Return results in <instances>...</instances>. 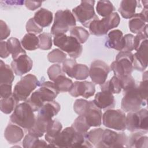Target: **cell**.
<instances>
[{
	"label": "cell",
	"mask_w": 148,
	"mask_h": 148,
	"mask_svg": "<svg viewBox=\"0 0 148 148\" xmlns=\"http://www.w3.org/2000/svg\"><path fill=\"white\" fill-rule=\"evenodd\" d=\"M39 88L32 92L31 97L25 102H27L34 112L38 111L46 102L54 101L59 92L53 82L50 81L39 82Z\"/></svg>",
	"instance_id": "cell-1"
},
{
	"label": "cell",
	"mask_w": 148,
	"mask_h": 148,
	"mask_svg": "<svg viewBox=\"0 0 148 148\" xmlns=\"http://www.w3.org/2000/svg\"><path fill=\"white\" fill-rule=\"evenodd\" d=\"M84 135L77 132L72 126L65 128L56 137L52 145L49 146L58 147H82Z\"/></svg>",
	"instance_id": "cell-2"
},
{
	"label": "cell",
	"mask_w": 148,
	"mask_h": 148,
	"mask_svg": "<svg viewBox=\"0 0 148 148\" xmlns=\"http://www.w3.org/2000/svg\"><path fill=\"white\" fill-rule=\"evenodd\" d=\"M34 112L30 105L25 101L19 103L10 117V122L28 130L35 121L36 117Z\"/></svg>",
	"instance_id": "cell-3"
},
{
	"label": "cell",
	"mask_w": 148,
	"mask_h": 148,
	"mask_svg": "<svg viewBox=\"0 0 148 148\" xmlns=\"http://www.w3.org/2000/svg\"><path fill=\"white\" fill-rule=\"evenodd\" d=\"M76 21L72 12L68 9L60 10L55 13L54 23L50 32L54 36L65 34L76 27Z\"/></svg>",
	"instance_id": "cell-4"
},
{
	"label": "cell",
	"mask_w": 148,
	"mask_h": 148,
	"mask_svg": "<svg viewBox=\"0 0 148 148\" xmlns=\"http://www.w3.org/2000/svg\"><path fill=\"white\" fill-rule=\"evenodd\" d=\"M39 84V82L35 75H26L14 86L12 95L18 102L25 101Z\"/></svg>",
	"instance_id": "cell-5"
},
{
	"label": "cell",
	"mask_w": 148,
	"mask_h": 148,
	"mask_svg": "<svg viewBox=\"0 0 148 148\" xmlns=\"http://www.w3.org/2000/svg\"><path fill=\"white\" fill-rule=\"evenodd\" d=\"M53 43L73 59L79 57L82 54V46L77 39L71 36H67L65 34H58L54 36Z\"/></svg>",
	"instance_id": "cell-6"
},
{
	"label": "cell",
	"mask_w": 148,
	"mask_h": 148,
	"mask_svg": "<svg viewBox=\"0 0 148 148\" xmlns=\"http://www.w3.org/2000/svg\"><path fill=\"white\" fill-rule=\"evenodd\" d=\"M120 22L119 14L117 12H113L102 20L97 19L91 21L88 27L89 32L90 34L95 36L104 35L110 29L118 27Z\"/></svg>",
	"instance_id": "cell-7"
},
{
	"label": "cell",
	"mask_w": 148,
	"mask_h": 148,
	"mask_svg": "<svg viewBox=\"0 0 148 148\" xmlns=\"http://www.w3.org/2000/svg\"><path fill=\"white\" fill-rule=\"evenodd\" d=\"M148 112L146 109H140L136 112H128L126 116V129L131 132L148 131Z\"/></svg>",
	"instance_id": "cell-8"
},
{
	"label": "cell",
	"mask_w": 148,
	"mask_h": 148,
	"mask_svg": "<svg viewBox=\"0 0 148 148\" xmlns=\"http://www.w3.org/2000/svg\"><path fill=\"white\" fill-rule=\"evenodd\" d=\"M95 2V1H82L79 5L72 9L76 21L85 27L88 28L91 21L99 19L94 10Z\"/></svg>",
	"instance_id": "cell-9"
},
{
	"label": "cell",
	"mask_w": 148,
	"mask_h": 148,
	"mask_svg": "<svg viewBox=\"0 0 148 148\" xmlns=\"http://www.w3.org/2000/svg\"><path fill=\"white\" fill-rule=\"evenodd\" d=\"M133 54L130 51H120L113 61L110 69L118 77L131 75L133 71Z\"/></svg>",
	"instance_id": "cell-10"
},
{
	"label": "cell",
	"mask_w": 148,
	"mask_h": 148,
	"mask_svg": "<svg viewBox=\"0 0 148 148\" xmlns=\"http://www.w3.org/2000/svg\"><path fill=\"white\" fill-rule=\"evenodd\" d=\"M123 95L124 97L121 102V108L125 113L136 112L147 103V102L144 101L139 94L137 86L123 92Z\"/></svg>",
	"instance_id": "cell-11"
},
{
	"label": "cell",
	"mask_w": 148,
	"mask_h": 148,
	"mask_svg": "<svg viewBox=\"0 0 148 148\" xmlns=\"http://www.w3.org/2000/svg\"><path fill=\"white\" fill-rule=\"evenodd\" d=\"M103 125L109 128L123 131L126 129V116L120 109H108L102 115Z\"/></svg>",
	"instance_id": "cell-12"
},
{
	"label": "cell",
	"mask_w": 148,
	"mask_h": 148,
	"mask_svg": "<svg viewBox=\"0 0 148 148\" xmlns=\"http://www.w3.org/2000/svg\"><path fill=\"white\" fill-rule=\"evenodd\" d=\"M128 136L124 132H116L106 129L103 130L100 148L101 147H122L126 146Z\"/></svg>",
	"instance_id": "cell-13"
},
{
	"label": "cell",
	"mask_w": 148,
	"mask_h": 148,
	"mask_svg": "<svg viewBox=\"0 0 148 148\" xmlns=\"http://www.w3.org/2000/svg\"><path fill=\"white\" fill-rule=\"evenodd\" d=\"M110 71V67L101 60L93 61L89 69V76L94 84L101 85L106 82Z\"/></svg>",
	"instance_id": "cell-14"
},
{
	"label": "cell",
	"mask_w": 148,
	"mask_h": 148,
	"mask_svg": "<svg viewBox=\"0 0 148 148\" xmlns=\"http://www.w3.org/2000/svg\"><path fill=\"white\" fill-rule=\"evenodd\" d=\"M95 92V87L94 83L88 81H76L69 91V94L73 97L82 96L86 99H88L93 96Z\"/></svg>",
	"instance_id": "cell-15"
},
{
	"label": "cell",
	"mask_w": 148,
	"mask_h": 148,
	"mask_svg": "<svg viewBox=\"0 0 148 148\" xmlns=\"http://www.w3.org/2000/svg\"><path fill=\"white\" fill-rule=\"evenodd\" d=\"M148 40L143 41L136 52L133 54V69L144 71L147 66Z\"/></svg>",
	"instance_id": "cell-16"
},
{
	"label": "cell",
	"mask_w": 148,
	"mask_h": 148,
	"mask_svg": "<svg viewBox=\"0 0 148 148\" xmlns=\"http://www.w3.org/2000/svg\"><path fill=\"white\" fill-rule=\"evenodd\" d=\"M81 116L85 117L86 122L90 127H99L102 124L101 109L95 106L93 101H88L86 108Z\"/></svg>",
	"instance_id": "cell-17"
},
{
	"label": "cell",
	"mask_w": 148,
	"mask_h": 148,
	"mask_svg": "<svg viewBox=\"0 0 148 148\" xmlns=\"http://www.w3.org/2000/svg\"><path fill=\"white\" fill-rule=\"evenodd\" d=\"M11 68L17 76H22L29 72L32 66L33 62L27 54H23L11 62Z\"/></svg>",
	"instance_id": "cell-18"
},
{
	"label": "cell",
	"mask_w": 148,
	"mask_h": 148,
	"mask_svg": "<svg viewBox=\"0 0 148 148\" xmlns=\"http://www.w3.org/2000/svg\"><path fill=\"white\" fill-rule=\"evenodd\" d=\"M147 23V8H144L139 13H135L129 20L130 30L134 34H139L144 30Z\"/></svg>",
	"instance_id": "cell-19"
},
{
	"label": "cell",
	"mask_w": 148,
	"mask_h": 148,
	"mask_svg": "<svg viewBox=\"0 0 148 148\" xmlns=\"http://www.w3.org/2000/svg\"><path fill=\"white\" fill-rule=\"evenodd\" d=\"M60 105L55 101L46 102L38 110L36 117L47 121L52 120V118L60 110Z\"/></svg>",
	"instance_id": "cell-20"
},
{
	"label": "cell",
	"mask_w": 148,
	"mask_h": 148,
	"mask_svg": "<svg viewBox=\"0 0 148 148\" xmlns=\"http://www.w3.org/2000/svg\"><path fill=\"white\" fill-rule=\"evenodd\" d=\"M93 102L100 109H112L116 105V101L113 95L110 92H98L94 97Z\"/></svg>",
	"instance_id": "cell-21"
},
{
	"label": "cell",
	"mask_w": 148,
	"mask_h": 148,
	"mask_svg": "<svg viewBox=\"0 0 148 148\" xmlns=\"http://www.w3.org/2000/svg\"><path fill=\"white\" fill-rule=\"evenodd\" d=\"M124 46L123 34L119 29L111 31L108 35V39L105 42V46L109 49H113L118 51H122Z\"/></svg>",
	"instance_id": "cell-22"
},
{
	"label": "cell",
	"mask_w": 148,
	"mask_h": 148,
	"mask_svg": "<svg viewBox=\"0 0 148 148\" xmlns=\"http://www.w3.org/2000/svg\"><path fill=\"white\" fill-rule=\"evenodd\" d=\"M24 135V132L21 127L14 124H9L4 132V136L10 144H16L20 142Z\"/></svg>",
	"instance_id": "cell-23"
},
{
	"label": "cell",
	"mask_w": 148,
	"mask_h": 148,
	"mask_svg": "<svg viewBox=\"0 0 148 148\" xmlns=\"http://www.w3.org/2000/svg\"><path fill=\"white\" fill-rule=\"evenodd\" d=\"M141 132H135L128 137L126 147L136 148H147L148 137Z\"/></svg>",
	"instance_id": "cell-24"
},
{
	"label": "cell",
	"mask_w": 148,
	"mask_h": 148,
	"mask_svg": "<svg viewBox=\"0 0 148 148\" xmlns=\"http://www.w3.org/2000/svg\"><path fill=\"white\" fill-rule=\"evenodd\" d=\"M36 23L40 27H46L49 26L53 21V16L51 12L45 9L41 8L35 13L33 17Z\"/></svg>",
	"instance_id": "cell-25"
},
{
	"label": "cell",
	"mask_w": 148,
	"mask_h": 148,
	"mask_svg": "<svg viewBox=\"0 0 148 148\" xmlns=\"http://www.w3.org/2000/svg\"><path fill=\"white\" fill-rule=\"evenodd\" d=\"M52 121L53 120L50 121H47L36 117L34 125L28 130V134L36 138L42 137L43 136L44 134L46 132Z\"/></svg>",
	"instance_id": "cell-26"
},
{
	"label": "cell",
	"mask_w": 148,
	"mask_h": 148,
	"mask_svg": "<svg viewBox=\"0 0 148 148\" xmlns=\"http://www.w3.org/2000/svg\"><path fill=\"white\" fill-rule=\"evenodd\" d=\"M138 1L135 0H123L120 2L119 12L121 16L125 18H131L135 14Z\"/></svg>",
	"instance_id": "cell-27"
},
{
	"label": "cell",
	"mask_w": 148,
	"mask_h": 148,
	"mask_svg": "<svg viewBox=\"0 0 148 148\" xmlns=\"http://www.w3.org/2000/svg\"><path fill=\"white\" fill-rule=\"evenodd\" d=\"M7 46L9 51L12 54L13 60H16L23 54H26V51L21 46L18 39L12 37L8 39Z\"/></svg>",
	"instance_id": "cell-28"
},
{
	"label": "cell",
	"mask_w": 148,
	"mask_h": 148,
	"mask_svg": "<svg viewBox=\"0 0 148 148\" xmlns=\"http://www.w3.org/2000/svg\"><path fill=\"white\" fill-rule=\"evenodd\" d=\"M100 87L101 91L110 92L112 94H119L122 90L120 79L115 75L113 76L110 80L100 85Z\"/></svg>",
	"instance_id": "cell-29"
},
{
	"label": "cell",
	"mask_w": 148,
	"mask_h": 148,
	"mask_svg": "<svg viewBox=\"0 0 148 148\" xmlns=\"http://www.w3.org/2000/svg\"><path fill=\"white\" fill-rule=\"evenodd\" d=\"M14 79V76L12 69L9 65L0 61V84H12Z\"/></svg>",
	"instance_id": "cell-30"
},
{
	"label": "cell",
	"mask_w": 148,
	"mask_h": 148,
	"mask_svg": "<svg viewBox=\"0 0 148 148\" xmlns=\"http://www.w3.org/2000/svg\"><path fill=\"white\" fill-rule=\"evenodd\" d=\"M62 125L57 120H53L51 124L49 127L46 134L45 139L50 144L52 145L56 137L62 131Z\"/></svg>",
	"instance_id": "cell-31"
},
{
	"label": "cell",
	"mask_w": 148,
	"mask_h": 148,
	"mask_svg": "<svg viewBox=\"0 0 148 148\" xmlns=\"http://www.w3.org/2000/svg\"><path fill=\"white\" fill-rule=\"evenodd\" d=\"M39 38L35 34L27 33L21 39V43L24 49L32 51L39 48Z\"/></svg>",
	"instance_id": "cell-32"
},
{
	"label": "cell",
	"mask_w": 148,
	"mask_h": 148,
	"mask_svg": "<svg viewBox=\"0 0 148 148\" xmlns=\"http://www.w3.org/2000/svg\"><path fill=\"white\" fill-rule=\"evenodd\" d=\"M103 130V129L101 128L93 129L89 132H87L85 134L84 137L93 146L95 147H100Z\"/></svg>",
	"instance_id": "cell-33"
},
{
	"label": "cell",
	"mask_w": 148,
	"mask_h": 148,
	"mask_svg": "<svg viewBox=\"0 0 148 148\" xmlns=\"http://www.w3.org/2000/svg\"><path fill=\"white\" fill-rule=\"evenodd\" d=\"M54 86L60 92H69V91L72 88L73 83L72 80L65 76V75H62L58 76L54 81Z\"/></svg>",
	"instance_id": "cell-34"
},
{
	"label": "cell",
	"mask_w": 148,
	"mask_h": 148,
	"mask_svg": "<svg viewBox=\"0 0 148 148\" xmlns=\"http://www.w3.org/2000/svg\"><path fill=\"white\" fill-rule=\"evenodd\" d=\"M115 8L113 3L109 1H99L97 2L96 10L97 13L103 17H105L114 11Z\"/></svg>",
	"instance_id": "cell-35"
},
{
	"label": "cell",
	"mask_w": 148,
	"mask_h": 148,
	"mask_svg": "<svg viewBox=\"0 0 148 148\" xmlns=\"http://www.w3.org/2000/svg\"><path fill=\"white\" fill-rule=\"evenodd\" d=\"M18 103V101L13 95L7 98H1L0 101L1 110L5 114H10L14 111Z\"/></svg>",
	"instance_id": "cell-36"
},
{
	"label": "cell",
	"mask_w": 148,
	"mask_h": 148,
	"mask_svg": "<svg viewBox=\"0 0 148 148\" xmlns=\"http://www.w3.org/2000/svg\"><path fill=\"white\" fill-rule=\"evenodd\" d=\"M36 138L27 134L24 138L23 141V146L24 148L32 147H44L47 146V144L44 140H40Z\"/></svg>",
	"instance_id": "cell-37"
},
{
	"label": "cell",
	"mask_w": 148,
	"mask_h": 148,
	"mask_svg": "<svg viewBox=\"0 0 148 148\" xmlns=\"http://www.w3.org/2000/svg\"><path fill=\"white\" fill-rule=\"evenodd\" d=\"M70 35L81 44L84 43L89 38V32L82 27H75L70 30Z\"/></svg>",
	"instance_id": "cell-38"
},
{
	"label": "cell",
	"mask_w": 148,
	"mask_h": 148,
	"mask_svg": "<svg viewBox=\"0 0 148 148\" xmlns=\"http://www.w3.org/2000/svg\"><path fill=\"white\" fill-rule=\"evenodd\" d=\"M89 76V68L84 64H77L73 69L72 78L76 80H85Z\"/></svg>",
	"instance_id": "cell-39"
},
{
	"label": "cell",
	"mask_w": 148,
	"mask_h": 148,
	"mask_svg": "<svg viewBox=\"0 0 148 148\" xmlns=\"http://www.w3.org/2000/svg\"><path fill=\"white\" fill-rule=\"evenodd\" d=\"M77 132L84 135L88 132L90 126L86 122V119L83 116H79L71 125Z\"/></svg>",
	"instance_id": "cell-40"
},
{
	"label": "cell",
	"mask_w": 148,
	"mask_h": 148,
	"mask_svg": "<svg viewBox=\"0 0 148 148\" xmlns=\"http://www.w3.org/2000/svg\"><path fill=\"white\" fill-rule=\"evenodd\" d=\"M66 59V54L58 49H53L47 55V60L52 63H61Z\"/></svg>",
	"instance_id": "cell-41"
},
{
	"label": "cell",
	"mask_w": 148,
	"mask_h": 148,
	"mask_svg": "<svg viewBox=\"0 0 148 148\" xmlns=\"http://www.w3.org/2000/svg\"><path fill=\"white\" fill-rule=\"evenodd\" d=\"M39 49L43 50H47L52 47L51 35L49 33L43 32L39 35Z\"/></svg>",
	"instance_id": "cell-42"
},
{
	"label": "cell",
	"mask_w": 148,
	"mask_h": 148,
	"mask_svg": "<svg viewBox=\"0 0 148 148\" xmlns=\"http://www.w3.org/2000/svg\"><path fill=\"white\" fill-rule=\"evenodd\" d=\"M119 78L120 79L121 88L123 90V92L136 87L135 80L131 75L123 76Z\"/></svg>",
	"instance_id": "cell-43"
},
{
	"label": "cell",
	"mask_w": 148,
	"mask_h": 148,
	"mask_svg": "<svg viewBox=\"0 0 148 148\" xmlns=\"http://www.w3.org/2000/svg\"><path fill=\"white\" fill-rule=\"evenodd\" d=\"M49 78L53 82H54L58 76L65 75V73L62 71V67L59 64H53L50 66L47 71Z\"/></svg>",
	"instance_id": "cell-44"
},
{
	"label": "cell",
	"mask_w": 148,
	"mask_h": 148,
	"mask_svg": "<svg viewBox=\"0 0 148 148\" xmlns=\"http://www.w3.org/2000/svg\"><path fill=\"white\" fill-rule=\"evenodd\" d=\"M77 62L75 59L73 58H68L66 59L62 62V71L66 73L70 77H72V73L73 72L74 68L77 64Z\"/></svg>",
	"instance_id": "cell-45"
},
{
	"label": "cell",
	"mask_w": 148,
	"mask_h": 148,
	"mask_svg": "<svg viewBox=\"0 0 148 148\" xmlns=\"http://www.w3.org/2000/svg\"><path fill=\"white\" fill-rule=\"evenodd\" d=\"M26 31L28 33L33 34H38L42 32L43 28L40 27L39 25H38L36 22L34 21L33 18H29L26 24Z\"/></svg>",
	"instance_id": "cell-46"
},
{
	"label": "cell",
	"mask_w": 148,
	"mask_h": 148,
	"mask_svg": "<svg viewBox=\"0 0 148 148\" xmlns=\"http://www.w3.org/2000/svg\"><path fill=\"white\" fill-rule=\"evenodd\" d=\"M134 36L132 34H128L124 36V46L121 51H130L134 50Z\"/></svg>",
	"instance_id": "cell-47"
},
{
	"label": "cell",
	"mask_w": 148,
	"mask_h": 148,
	"mask_svg": "<svg viewBox=\"0 0 148 148\" xmlns=\"http://www.w3.org/2000/svg\"><path fill=\"white\" fill-rule=\"evenodd\" d=\"M137 89L143 99L147 102L148 92V79H143L142 81L140 83L139 86L137 87Z\"/></svg>",
	"instance_id": "cell-48"
},
{
	"label": "cell",
	"mask_w": 148,
	"mask_h": 148,
	"mask_svg": "<svg viewBox=\"0 0 148 148\" xmlns=\"http://www.w3.org/2000/svg\"><path fill=\"white\" fill-rule=\"evenodd\" d=\"M12 85L9 84H0V94L1 98H7L12 95Z\"/></svg>",
	"instance_id": "cell-49"
},
{
	"label": "cell",
	"mask_w": 148,
	"mask_h": 148,
	"mask_svg": "<svg viewBox=\"0 0 148 148\" xmlns=\"http://www.w3.org/2000/svg\"><path fill=\"white\" fill-rule=\"evenodd\" d=\"M0 31H1V41L6 39L10 34V29L3 20L0 21Z\"/></svg>",
	"instance_id": "cell-50"
},
{
	"label": "cell",
	"mask_w": 148,
	"mask_h": 148,
	"mask_svg": "<svg viewBox=\"0 0 148 148\" xmlns=\"http://www.w3.org/2000/svg\"><path fill=\"white\" fill-rule=\"evenodd\" d=\"M10 52L9 51L7 42L5 41H1L0 42V57L2 58H7L10 55Z\"/></svg>",
	"instance_id": "cell-51"
},
{
	"label": "cell",
	"mask_w": 148,
	"mask_h": 148,
	"mask_svg": "<svg viewBox=\"0 0 148 148\" xmlns=\"http://www.w3.org/2000/svg\"><path fill=\"white\" fill-rule=\"evenodd\" d=\"M42 2H36L31 1H24V4L27 8L30 10H34L41 6Z\"/></svg>",
	"instance_id": "cell-52"
}]
</instances>
